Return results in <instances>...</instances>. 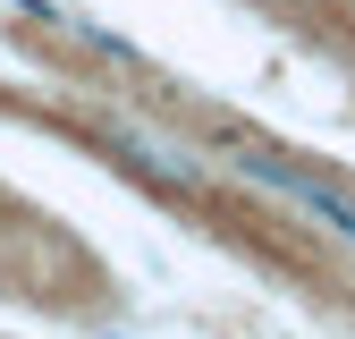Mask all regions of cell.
<instances>
[{
  "label": "cell",
  "mask_w": 355,
  "mask_h": 339,
  "mask_svg": "<svg viewBox=\"0 0 355 339\" xmlns=\"http://www.w3.org/2000/svg\"><path fill=\"white\" fill-rule=\"evenodd\" d=\"M237 170H245L254 187L288 195V204L304 212V221H322V229H330L338 246H355V195H347V187H330L322 170H304V161H288V153H254V144L237 153Z\"/></svg>",
  "instance_id": "1"
}]
</instances>
